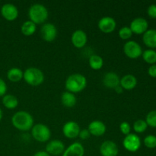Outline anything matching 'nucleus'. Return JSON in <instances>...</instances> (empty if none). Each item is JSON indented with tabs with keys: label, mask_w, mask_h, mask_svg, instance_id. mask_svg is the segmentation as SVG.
Wrapping results in <instances>:
<instances>
[{
	"label": "nucleus",
	"mask_w": 156,
	"mask_h": 156,
	"mask_svg": "<svg viewBox=\"0 0 156 156\" xmlns=\"http://www.w3.org/2000/svg\"><path fill=\"white\" fill-rule=\"evenodd\" d=\"M84 154L85 149L82 143L75 142L65 149L62 156H84Z\"/></svg>",
	"instance_id": "18"
},
{
	"label": "nucleus",
	"mask_w": 156,
	"mask_h": 156,
	"mask_svg": "<svg viewBox=\"0 0 156 156\" xmlns=\"http://www.w3.org/2000/svg\"><path fill=\"white\" fill-rule=\"evenodd\" d=\"M120 132L125 136H127L129 135V133H131V126L130 125H129V123L126 121L122 122L120 124Z\"/></svg>",
	"instance_id": "31"
},
{
	"label": "nucleus",
	"mask_w": 156,
	"mask_h": 156,
	"mask_svg": "<svg viewBox=\"0 0 156 156\" xmlns=\"http://www.w3.org/2000/svg\"><path fill=\"white\" fill-rule=\"evenodd\" d=\"M90 67L94 70H99L103 67L104 65V59L101 56L99 55H91L89 57L88 60Z\"/></svg>",
	"instance_id": "25"
},
{
	"label": "nucleus",
	"mask_w": 156,
	"mask_h": 156,
	"mask_svg": "<svg viewBox=\"0 0 156 156\" xmlns=\"http://www.w3.org/2000/svg\"><path fill=\"white\" fill-rule=\"evenodd\" d=\"M31 135L36 141L46 143L48 142L51 137V131L47 125L37 123L31 128Z\"/></svg>",
	"instance_id": "5"
},
{
	"label": "nucleus",
	"mask_w": 156,
	"mask_h": 156,
	"mask_svg": "<svg viewBox=\"0 0 156 156\" xmlns=\"http://www.w3.org/2000/svg\"><path fill=\"white\" fill-rule=\"evenodd\" d=\"M148 21L143 18H136L131 21L129 28L132 30L133 34H144L148 29Z\"/></svg>",
	"instance_id": "15"
},
{
	"label": "nucleus",
	"mask_w": 156,
	"mask_h": 156,
	"mask_svg": "<svg viewBox=\"0 0 156 156\" xmlns=\"http://www.w3.org/2000/svg\"><path fill=\"white\" fill-rule=\"evenodd\" d=\"M24 72L19 68L13 67L11 68L7 73V78L12 82H18L23 79Z\"/></svg>",
	"instance_id": "22"
},
{
	"label": "nucleus",
	"mask_w": 156,
	"mask_h": 156,
	"mask_svg": "<svg viewBox=\"0 0 156 156\" xmlns=\"http://www.w3.org/2000/svg\"><path fill=\"white\" fill-rule=\"evenodd\" d=\"M123 146L128 152H135L140 149L141 140L136 134L129 133V135L125 136L123 140Z\"/></svg>",
	"instance_id": "6"
},
{
	"label": "nucleus",
	"mask_w": 156,
	"mask_h": 156,
	"mask_svg": "<svg viewBox=\"0 0 156 156\" xmlns=\"http://www.w3.org/2000/svg\"><path fill=\"white\" fill-rule=\"evenodd\" d=\"M99 30L105 34H111L117 27V22L112 17L105 16L101 18L98 24Z\"/></svg>",
	"instance_id": "9"
},
{
	"label": "nucleus",
	"mask_w": 156,
	"mask_h": 156,
	"mask_svg": "<svg viewBox=\"0 0 156 156\" xmlns=\"http://www.w3.org/2000/svg\"><path fill=\"white\" fill-rule=\"evenodd\" d=\"M143 59L146 62L154 64L156 62V51L153 50H146L142 54Z\"/></svg>",
	"instance_id": "26"
},
{
	"label": "nucleus",
	"mask_w": 156,
	"mask_h": 156,
	"mask_svg": "<svg viewBox=\"0 0 156 156\" xmlns=\"http://www.w3.org/2000/svg\"><path fill=\"white\" fill-rule=\"evenodd\" d=\"M28 16L30 21L35 24H45L49 16L48 10L42 4L35 3L32 5L28 10Z\"/></svg>",
	"instance_id": "3"
},
{
	"label": "nucleus",
	"mask_w": 156,
	"mask_h": 156,
	"mask_svg": "<svg viewBox=\"0 0 156 156\" xmlns=\"http://www.w3.org/2000/svg\"><path fill=\"white\" fill-rule=\"evenodd\" d=\"M12 123L14 127L23 132H26L34 126V118L30 114L24 111H20L15 113L12 117Z\"/></svg>",
	"instance_id": "1"
},
{
	"label": "nucleus",
	"mask_w": 156,
	"mask_h": 156,
	"mask_svg": "<svg viewBox=\"0 0 156 156\" xmlns=\"http://www.w3.org/2000/svg\"><path fill=\"white\" fill-rule=\"evenodd\" d=\"M34 156H50L47 153L46 151H39V152H37L34 155Z\"/></svg>",
	"instance_id": "36"
},
{
	"label": "nucleus",
	"mask_w": 156,
	"mask_h": 156,
	"mask_svg": "<svg viewBox=\"0 0 156 156\" xmlns=\"http://www.w3.org/2000/svg\"><path fill=\"white\" fill-rule=\"evenodd\" d=\"M88 129L90 134L94 136H101L106 133V125L101 120H95L88 124Z\"/></svg>",
	"instance_id": "16"
},
{
	"label": "nucleus",
	"mask_w": 156,
	"mask_h": 156,
	"mask_svg": "<svg viewBox=\"0 0 156 156\" xmlns=\"http://www.w3.org/2000/svg\"><path fill=\"white\" fill-rule=\"evenodd\" d=\"M144 144L146 147L153 149L156 147V136L153 135L147 136L144 139Z\"/></svg>",
	"instance_id": "30"
},
{
	"label": "nucleus",
	"mask_w": 156,
	"mask_h": 156,
	"mask_svg": "<svg viewBox=\"0 0 156 156\" xmlns=\"http://www.w3.org/2000/svg\"><path fill=\"white\" fill-rule=\"evenodd\" d=\"M147 13L151 18H156V5L152 4L150 5L148 8Z\"/></svg>",
	"instance_id": "34"
},
{
	"label": "nucleus",
	"mask_w": 156,
	"mask_h": 156,
	"mask_svg": "<svg viewBox=\"0 0 156 156\" xmlns=\"http://www.w3.org/2000/svg\"><path fill=\"white\" fill-rule=\"evenodd\" d=\"M87 86V79L80 73H74L69 76L65 82V88L67 91L76 94L83 91Z\"/></svg>",
	"instance_id": "2"
},
{
	"label": "nucleus",
	"mask_w": 156,
	"mask_h": 156,
	"mask_svg": "<svg viewBox=\"0 0 156 156\" xmlns=\"http://www.w3.org/2000/svg\"><path fill=\"white\" fill-rule=\"evenodd\" d=\"M2 104L7 109H15L18 105V100L13 94H5L2 97Z\"/></svg>",
	"instance_id": "23"
},
{
	"label": "nucleus",
	"mask_w": 156,
	"mask_h": 156,
	"mask_svg": "<svg viewBox=\"0 0 156 156\" xmlns=\"http://www.w3.org/2000/svg\"><path fill=\"white\" fill-rule=\"evenodd\" d=\"M146 122L148 126L156 127V111H152L147 114Z\"/></svg>",
	"instance_id": "29"
},
{
	"label": "nucleus",
	"mask_w": 156,
	"mask_h": 156,
	"mask_svg": "<svg viewBox=\"0 0 156 156\" xmlns=\"http://www.w3.org/2000/svg\"><path fill=\"white\" fill-rule=\"evenodd\" d=\"M147 126L148 125L146 123V120H138L133 123L134 131L136 133H141L146 131V129H147Z\"/></svg>",
	"instance_id": "27"
},
{
	"label": "nucleus",
	"mask_w": 156,
	"mask_h": 156,
	"mask_svg": "<svg viewBox=\"0 0 156 156\" xmlns=\"http://www.w3.org/2000/svg\"><path fill=\"white\" fill-rule=\"evenodd\" d=\"M103 84L106 88L114 89L120 85V79L118 75L114 72H108L105 73L103 77Z\"/></svg>",
	"instance_id": "17"
},
{
	"label": "nucleus",
	"mask_w": 156,
	"mask_h": 156,
	"mask_svg": "<svg viewBox=\"0 0 156 156\" xmlns=\"http://www.w3.org/2000/svg\"><path fill=\"white\" fill-rule=\"evenodd\" d=\"M114 91H115L117 93V94H122V93H123V88L120 86V85H118L117 88H114Z\"/></svg>",
	"instance_id": "37"
},
{
	"label": "nucleus",
	"mask_w": 156,
	"mask_h": 156,
	"mask_svg": "<svg viewBox=\"0 0 156 156\" xmlns=\"http://www.w3.org/2000/svg\"><path fill=\"white\" fill-rule=\"evenodd\" d=\"M90 136H91V134H90L89 131H88V129H81L79 134V137L82 140H88V139L90 137Z\"/></svg>",
	"instance_id": "33"
},
{
	"label": "nucleus",
	"mask_w": 156,
	"mask_h": 156,
	"mask_svg": "<svg viewBox=\"0 0 156 156\" xmlns=\"http://www.w3.org/2000/svg\"><path fill=\"white\" fill-rule=\"evenodd\" d=\"M143 41L147 47L151 48L156 47V30L150 29L147 30L143 34Z\"/></svg>",
	"instance_id": "20"
},
{
	"label": "nucleus",
	"mask_w": 156,
	"mask_h": 156,
	"mask_svg": "<svg viewBox=\"0 0 156 156\" xmlns=\"http://www.w3.org/2000/svg\"><path fill=\"white\" fill-rule=\"evenodd\" d=\"M2 118V109L0 108V121H1Z\"/></svg>",
	"instance_id": "38"
},
{
	"label": "nucleus",
	"mask_w": 156,
	"mask_h": 156,
	"mask_svg": "<svg viewBox=\"0 0 156 156\" xmlns=\"http://www.w3.org/2000/svg\"><path fill=\"white\" fill-rule=\"evenodd\" d=\"M58 34L57 28L52 23H45L41 28V36L46 42H53Z\"/></svg>",
	"instance_id": "7"
},
{
	"label": "nucleus",
	"mask_w": 156,
	"mask_h": 156,
	"mask_svg": "<svg viewBox=\"0 0 156 156\" xmlns=\"http://www.w3.org/2000/svg\"><path fill=\"white\" fill-rule=\"evenodd\" d=\"M46 152L50 156H58L62 155L65 151V145L62 141L59 140H50L46 146Z\"/></svg>",
	"instance_id": "11"
},
{
	"label": "nucleus",
	"mask_w": 156,
	"mask_h": 156,
	"mask_svg": "<svg viewBox=\"0 0 156 156\" xmlns=\"http://www.w3.org/2000/svg\"><path fill=\"white\" fill-rule=\"evenodd\" d=\"M23 79L30 86L37 87L42 85L44 81V74L40 69L29 67L24 72Z\"/></svg>",
	"instance_id": "4"
},
{
	"label": "nucleus",
	"mask_w": 156,
	"mask_h": 156,
	"mask_svg": "<svg viewBox=\"0 0 156 156\" xmlns=\"http://www.w3.org/2000/svg\"><path fill=\"white\" fill-rule=\"evenodd\" d=\"M148 73L152 77L156 78V65L154 64V65L151 66L148 69Z\"/></svg>",
	"instance_id": "35"
},
{
	"label": "nucleus",
	"mask_w": 156,
	"mask_h": 156,
	"mask_svg": "<svg viewBox=\"0 0 156 156\" xmlns=\"http://www.w3.org/2000/svg\"><path fill=\"white\" fill-rule=\"evenodd\" d=\"M6 91H7V85L5 82L0 78V97L5 95Z\"/></svg>",
	"instance_id": "32"
},
{
	"label": "nucleus",
	"mask_w": 156,
	"mask_h": 156,
	"mask_svg": "<svg viewBox=\"0 0 156 156\" xmlns=\"http://www.w3.org/2000/svg\"><path fill=\"white\" fill-rule=\"evenodd\" d=\"M61 102L66 108H73L76 105L77 99L73 93L69 91H64L61 95Z\"/></svg>",
	"instance_id": "21"
},
{
	"label": "nucleus",
	"mask_w": 156,
	"mask_h": 156,
	"mask_svg": "<svg viewBox=\"0 0 156 156\" xmlns=\"http://www.w3.org/2000/svg\"><path fill=\"white\" fill-rule=\"evenodd\" d=\"M37 30V25L31 21H24L21 26V32L26 37H30L35 33Z\"/></svg>",
	"instance_id": "24"
},
{
	"label": "nucleus",
	"mask_w": 156,
	"mask_h": 156,
	"mask_svg": "<svg viewBox=\"0 0 156 156\" xmlns=\"http://www.w3.org/2000/svg\"><path fill=\"white\" fill-rule=\"evenodd\" d=\"M118 35L120 37V39L122 40H128L132 37L133 32L131 30V29L129 28V27H121L120 29V30L118 31Z\"/></svg>",
	"instance_id": "28"
},
{
	"label": "nucleus",
	"mask_w": 156,
	"mask_h": 156,
	"mask_svg": "<svg viewBox=\"0 0 156 156\" xmlns=\"http://www.w3.org/2000/svg\"><path fill=\"white\" fill-rule=\"evenodd\" d=\"M2 16L9 21H13L18 17V9L12 3L4 4L1 8Z\"/></svg>",
	"instance_id": "12"
},
{
	"label": "nucleus",
	"mask_w": 156,
	"mask_h": 156,
	"mask_svg": "<svg viewBox=\"0 0 156 156\" xmlns=\"http://www.w3.org/2000/svg\"><path fill=\"white\" fill-rule=\"evenodd\" d=\"M137 79L131 74L125 75L120 79V85L123 90H132L136 86Z\"/></svg>",
	"instance_id": "19"
},
{
	"label": "nucleus",
	"mask_w": 156,
	"mask_h": 156,
	"mask_svg": "<svg viewBox=\"0 0 156 156\" xmlns=\"http://www.w3.org/2000/svg\"><path fill=\"white\" fill-rule=\"evenodd\" d=\"M80 130L79 125L73 120L66 122L62 126V133L64 136L68 139H76L79 137Z\"/></svg>",
	"instance_id": "10"
},
{
	"label": "nucleus",
	"mask_w": 156,
	"mask_h": 156,
	"mask_svg": "<svg viewBox=\"0 0 156 156\" xmlns=\"http://www.w3.org/2000/svg\"><path fill=\"white\" fill-rule=\"evenodd\" d=\"M71 41L73 45L78 49L83 48L88 41V36L84 30L81 29L76 30L71 37Z\"/></svg>",
	"instance_id": "13"
},
{
	"label": "nucleus",
	"mask_w": 156,
	"mask_h": 156,
	"mask_svg": "<svg viewBox=\"0 0 156 156\" xmlns=\"http://www.w3.org/2000/svg\"><path fill=\"white\" fill-rule=\"evenodd\" d=\"M123 52L125 55L130 59H137L143 54L141 46L134 41H127L124 44Z\"/></svg>",
	"instance_id": "8"
},
{
	"label": "nucleus",
	"mask_w": 156,
	"mask_h": 156,
	"mask_svg": "<svg viewBox=\"0 0 156 156\" xmlns=\"http://www.w3.org/2000/svg\"><path fill=\"white\" fill-rule=\"evenodd\" d=\"M118 152V146L111 140H106L100 146V153L102 156H117Z\"/></svg>",
	"instance_id": "14"
}]
</instances>
